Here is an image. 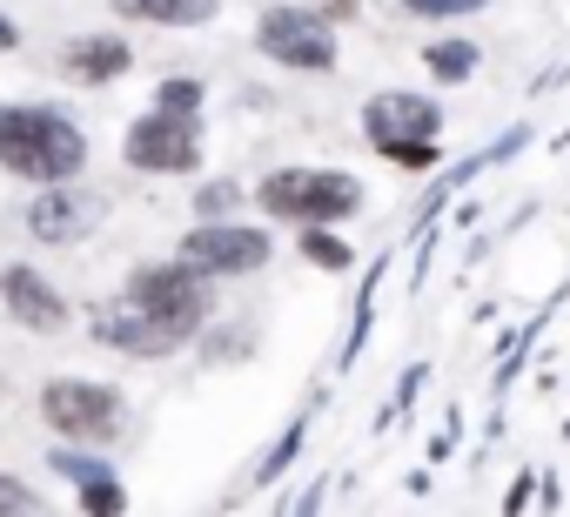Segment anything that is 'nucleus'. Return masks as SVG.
Segmentation results:
<instances>
[{
    "mask_svg": "<svg viewBox=\"0 0 570 517\" xmlns=\"http://www.w3.org/2000/svg\"><path fill=\"white\" fill-rule=\"evenodd\" d=\"M255 48L296 75H330L336 68V21H323L316 8H268L255 21Z\"/></svg>",
    "mask_w": 570,
    "mask_h": 517,
    "instance_id": "obj_7",
    "label": "nucleus"
},
{
    "mask_svg": "<svg viewBox=\"0 0 570 517\" xmlns=\"http://www.w3.org/2000/svg\"><path fill=\"white\" fill-rule=\"evenodd\" d=\"M363 128H370L376 155H390L396 168H430V162H436L443 108H436V101H423V95L390 88V95H376V101L363 108Z\"/></svg>",
    "mask_w": 570,
    "mask_h": 517,
    "instance_id": "obj_4",
    "label": "nucleus"
},
{
    "mask_svg": "<svg viewBox=\"0 0 570 517\" xmlns=\"http://www.w3.org/2000/svg\"><path fill=\"white\" fill-rule=\"evenodd\" d=\"M403 8H410V14H436V21H443V14H476V8H490V0H403Z\"/></svg>",
    "mask_w": 570,
    "mask_h": 517,
    "instance_id": "obj_19",
    "label": "nucleus"
},
{
    "mask_svg": "<svg viewBox=\"0 0 570 517\" xmlns=\"http://www.w3.org/2000/svg\"><path fill=\"white\" fill-rule=\"evenodd\" d=\"M303 255H309V263L316 270H350V242L343 235H330V222H303Z\"/></svg>",
    "mask_w": 570,
    "mask_h": 517,
    "instance_id": "obj_15",
    "label": "nucleus"
},
{
    "mask_svg": "<svg viewBox=\"0 0 570 517\" xmlns=\"http://www.w3.org/2000/svg\"><path fill=\"white\" fill-rule=\"evenodd\" d=\"M0 310H8V323H21L28 336H61L68 330V296L35 263H8V270H0Z\"/></svg>",
    "mask_w": 570,
    "mask_h": 517,
    "instance_id": "obj_9",
    "label": "nucleus"
},
{
    "mask_svg": "<svg viewBox=\"0 0 570 517\" xmlns=\"http://www.w3.org/2000/svg\"><path fill=\"white\" fill-rule=\"evenodd\" d=\"M181 263L188 270H202L208 283H235V276H255L262 263H268V235L262 228H248V222H228V215H215V222H202V228H188L181 235Z\"/></svg>",
    "mask_w": 570,
    "mask_h": 517,
    "instance_id": "obj_8",
    "label": "nucleus"
},
{
    "mask_svg": "<svg viewBox=\"0 0 570 517\" xmlns=\"http://www.w3.org/2000/svg\"><path fill=\"white\" fill-rule=\"evenodd\" d=\"M8 48H21V28H14L8 14H0V55H8Z\"/></svg>",
    "mask_w": 570,
    "mask_h": 517,
    "instance_id": "obj_21",
    "label": "nucleus"
},
{
    "mask_svg": "<svg viewBox=\"0 0 570 517\" xmlns=\"http://www.w3.org/2000/svg\"><path fill=\"white\" fill-rule=\"evenodd\" d=\"M75 490H81L88 510H121V504H128V490L115 484V470H101V477H88V484H75Z\"/></svg>",
    "mask_w": 570,
    "mask_h": 517,
    "instance_id": "obj_17",
    "label": "nucleus"
},
{
    "mask_svg": "<svg viewBox=\"0 0 570 517\" xmlns=\"http://www.w3.org/2000/svg\"><path fill=\"white\" fill-rule=\"evenodd\" d=\"M235 202H242V188H235V182H208V188L195 195V215H202V222H215V215H228Z\"/></svg>",
    "mask_w": 570,
    "mask_h": 517,
    "instance_id": "obj_18",
    "label": "nucleus"
},
{
    "mask_svg": "<svg viewBox=\"0 0 570 517\" xmlns=\"http://www.w3.org/2000/svg\"><path fill=\"white\" fill-rule=\"evenodd\" d=\"M323 8H330V21H350V14H356V0H323Z\"/></svg>",
    "mask_w": 570,
    "mask_h": 517,
    "instance_id": "obj_22",
    "label": "nucleus"
},
{
    "mask_svg": "<svg viewBox=\"0 0 570 517\" xmlns=\"http://www.w3.org/2000/svg\"><path fill=\"white\" fill-rule=\"evenodd\" d=\"M222 0H115V14L128 21H148V28H202L215 21Z\"/></svg>",
    "mask_w": 570,
    "mask_h": 517,
    "instance_id": "obj_13",
    "label": "nucleus"
},
{
    "mask_svg": "<svg viewBox=\"0 0 570 517\" xmlns=\"http://www.w3.org/2000/svg\"><path fill=\"white\" fill-rule=\"evenodd\" d=\"M88 162V135L41 101H8L0 108V168L21 175V182H75Z\"/></svg>",
    "mask_w": 570,
    "mask_h": 517,
    "instance_id": "obj_1",
    "label": "nucleus"
},
{
    "mask_svg": "<svg viewBox=\"0 0 570 517\" xmlns=\"http://www.w3.org/2000/svg\"><path fill=\"white\" fill-rule=\"evenodd\" d=\"M128 303H141L148 316H161V323H181L188 336H202V323L215 316V283L202 276V270H188L181 255L175 263H141V270H128V290H121Z\"/></svg>",
    "mask_w": 570,
    "mask_h": 517,
    "instance_id": "obj_5",
    "label": "nucleus"
},
{
    "mask_svg": "<svg viewBox=\"0 0 570 517\" xmlns=\"http://www.w3.org/2000/svg\"><path fill=\"white\" fill-rule=\"evenodd\" d=\"M101 222V195L75 188V182H41V195L28 202V228L41 242H81Z\"/></svg>",
    "mask_w": 570,
    "mask_h": 517,
    "instance_id": "obj_11",
    "label": "nucleus"
},
{
    "mask_svg": "<svg viewBox=\"0 0 570 517\" xmlns=\"http://www.w3.org/2000/svg\"><path fill=\"white\" fill-rule=\"evenodd\" d=\"M95 343H108V350H121V357H175L181 343H188V330L181 323H161V316H148L141 303H108L101 316H95Z\"/></svg>",
    "mask_w": 570,
    "mask_h": 517,
    "instance_id": "obj_10",
    "label": "nucleus"
},
{
    "mask_svg": "<svg viewBox=\"0 0 570 517\" xmlns=\"http://www.w3.org/2000/svg\"><path fill=\"white\" fill-rule=\"evenodd\" d=\"M155 108H168V115H202V81H188V75L161 81V88H155Z\"/></svg>",
    "mask_w": 570,
    "mask_h": 517,
    "instance_id": "obj_16",
    "label": "nucleus"
},
{
    "mask_svg": "<svg viewBox=\"0 0 570 517\" xmlns=\"http://www.w3.org/2000/svg\"><path fill=\"white\" fill-rule=\"evenodd\" d=\"M128 68H135V48H128L121 35H81V41H68V48H61V75H68V81H81V88L121 81Z\"/></svg>",
    "mask_w": 570,
    "mask_h": 517,
    "instance_id": "obj_12",
    "label": "nucleus"
},
{
    "mask_svg": "<svg viewBox=\"0 0 570 517\" xmlns=\"http://www.w3.org/2000/svg\"><path fill=\"white\" fill-rule=\"evenodd\" d=\"M121 162H128L135 175H188V168H202V121H195V115L148 108L141 121H128Z\"/></svg>",
    "mask_w": 570,
    "mask_h": 517,
    "instance_id": "obj_6",
    "label": "nucleus"
},
{
    "mask_svg": "<svg viewBox=\"0 0 570 517\" xmlns=\"http://www.w3.org/2000/svg\"><path fill=\"white\" fill-rule=\"evenodd\" d=\"M41 417L61 443H115L121 423H128V397L108 390V383H88V377H55L41 390Z\"/></svg>",
    "mask_w": 570,
    "mask_h": 517,
    "instance_id": "obj_3",
    "label": "nucleus"
},
{
    "mask_svg": "<svg viewBox=\"0 0 570 517\" xmlns=\"http://www.w3.org/2000/svg\"><path fill=\"white\" fill-rule=\"evenodd\" d=\"M423 68H430V81L456 88V81H470V75H476V41H436V48L423 55Z\"/></svg>",
    "mask_w": 570,
    "mask_h": 517,
    "instance_id": "obj_14",
    "label": "nucleus"
},
{
    "mask_svg": "<svg viewBox=\"0 0 570 517\" xmlns=\"http://www.w3.org/2000/svg\"><path fill=\"white\" fill-rule=\"evenodd\" d=\"M255 202L275 222H350L363 208V182L343 168H275L262 175Z\"/></svg>",
    "mask_w": 570,
    "mask_h": 517,
    "instance_id": "obj_2",
    "label": "nucleus"
},
{
    "mask_svg": "<svg viewBox=\"0 0 570 517\" xmlns=\"http://www.w3.org/2000/svg\"><path fill=\"white\" fill-rule=\"evenodd\" d=\"M0 510H35V490H21V484L0 477Z\"/></svg>",
    "mask_w": 570,
    "mask_h": 517,
    "instance_id": "obj_20",
    "label": "nucleus"
}]
</instances>
